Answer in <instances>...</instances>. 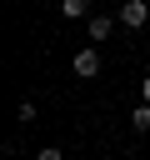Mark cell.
<instances>
[{
  "label": "cell",
  "mask_w": 150,
  "mask_h": 160,
  "mask_svg": "<svg viewBox=\"0 0 150 160\" xmlns=\"http://www.w3.org/2000/svg\"><path fill=\"white\" fill-rule=\"evenodd\" d=\"M70 70H75L80 80H95V75H100V50H95V45H85V50H75V60H70Z\"/></svg>",
  "instance_id": "1"
},
{
  "label": "cell",
  "mask_w": 150,
  "mask_h": 160,
  "mask_svg": "<svg viewBox=\"0 0 150 160\" xmlns=\"http://www.w3.org/2000/svg\"><path fill=\"white\" fill-rule=\"evenodd\" d=\"M145 20H150V5H145V0H125V5H120V25H130V30H140Z\"/></svg>",
  "instance_id": "2"
},
{
  "label": "cell",
  "mask_w": 150,
  "mask_h": 160,
  "mask_svg": "<svg viewBox=\"0 0 150 160\" xmlns=\"http://www.w3.org/2000/svg\"><path fill=\"white\" fill-rule=\"evenodd\" d=\"M85 30H90V40L100 45V40L110 35V15H90V20H85Z\"/></svg>",
  "instance_id": "3"
},
{
  "label": "cell",
  "mask_w": 150,
  "mask_h": 160,
  "mask_svg": "<svg viewBox=\"0 0 150 160\" xmlns=\"http://www.w3.org/2000/svg\"><path fill=\"white\" fill-rule=\"evenodd\" d=\"M60 15L65 20H85V0H60Z\"/></svg>",
  "instance_id": "4"
},
{
  "label": "cell",
  "mask_w": 150,
  "mask_h": 160,
  "mask_svg": "<svg viewBox=\"0 0 150 160\" xmlns=\"http://www.w3.org/2000/svg\"><path fill=\"white\" fill-rule=\"evenodd\" d=\"M15 115H20V125H35V100H20V110H15Z\"/></svg>",
  "instance_id": "5"
},
{
  "label": "cell",
  "mask_w": 150,
  "mask_h": 160,
  "mask_svg": "<svg viewBox=\"0 0 150 160\" xmlns=\"http://www.w3.org/2000/svg\"><path fill=\"white\" fill-rule=\"evenodd\" d=\"M130 125H135V130H150V105H140V110L130 115Z\"/></svg>",
  "instance_id": "6"
},
{
  "label": "cell",
  "mask_w": 150,
  "mask_h": 160,
  "mask_svg": "<svg viewBox=\"0 0 150 160\" xmlns=\"http://www.w3.org/2000/svg\"><path fill=\"white\" fill-rule=\"evenodd\" d=\"M35 160H65V155H60V145H45V150H40Z\"/></svg>",
  "instance_id": "7"
},
{
  "label": "cell",
  "mask_w": 150,
  "mask_h": 160,
  "mask_svg": "<svg viewBox=\"0 0 150 160\" xmlns=\"http://www.w3.org/2000/svg\"><path fill=\"white\" fill-rule=\"evenodd\" d=\"M140 95H145V105H150V75H145V80H140Z\"/></svg>",
  "instance_id": "8"
},
{
  "label": "cell",
  "mask_w": 150,
  "mask_h": 160,
  "mask_svg": "<svg viewBox=\"0 0 150 160\" xmlns=\"http://www.w3.org/2000/svg\"><path fill=\"white\" fill-rule=\"evenodd\" d=\"M120 5H125V0H120Z\"/></svg>",
  "instance_id": "9"
}]
</instances>
